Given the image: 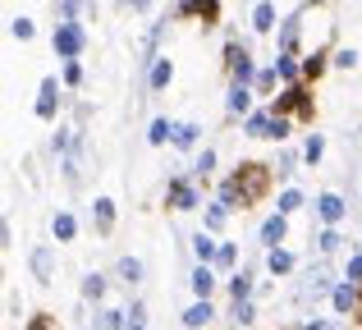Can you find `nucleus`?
<instances>
[{
  "instance_id": "24",
  "label": "nucleus",
  "mask_w": 362,
  "mask_h": 330,
  "mask_svg": "<svg viewBox=\"0 0 362 330\" xmlns=\"http://www.w3.org/2000/svg\"><path fill=\"white\" fill-rule=\"evenodd\" d=\"M83 294H88V298H101V294H106V280H101V276H88V280H83Z\"/></svg>"
},
{
  "instance_id": "14",
  "label": "nucleus",
  "mask_w": 362,
  "mask_h": 330,
  "mask_svg": "<svg viewBox=\"0 0 362 330\" xmlns=\"http://www.w3.org/2000/svg\"><path fill=\"white\" fill-rule=\"evenodd\" d=\"M170 78H175V64H170V60H156V64H151V88H165Z\"/></svg>"
},
{
  "instance_id": "29",
  "label": "nucleus",
  "mask_w": 362,
  "mask_h": 330,
  "mask_svg": "<svg viewBox=\"0 0 362 330\" xmlns=\"http://www.w3.org/2000/svg\"><path fill=\"white\" fill-rule=\"evenodd\" d=\"M335 248H339V234L326 230V234H321V252H335Z\"/></svg>"
},
{
  "instance_id": "31",
  "label": "nucleus",
  "mask_w": 362,
  "mask_h": 330,
  "mask_svg": "<svg viewBox=\"0 0 362 330\" xmlns=\"http://www.w3.org/2000/svg\"><path fill=\"white\" fill-rule=\"evenodd\" d=\"M206 225H211V230H216V225H225V206H211V211H206Z\"/></svg>"
},
{
  "instance_id": "35",
  "label": "nucleus",
  "mask_w": 362,
  "mask_h": 330,
  "mask_svg": "<svg viewBox=\"0 0 362 330\" xmlns=\"http://www.w3.org/2000/svg\"><path fill=\"white\" fill-rule=\"evenodd\" d=\"M354 280H362V257L349 261V285H354Z\"/></svg>"
},
{
  "instance_id": "7",
  "label": "nucleus",
  "mask_w": 362,
  "mask_h": 330,
  "mask_svg": "<svg viewBox=\"0 0 362 330\" xmlns=\"http://www.w3.org/2000/svg\"><path fill=\"white\" fill-rule=\"evenodd\" d=\"M51 271H55L51 248H37V252H33V276H37V280H51Z\"/></svg>"
},
{
  "instance_id": "25",
  "label": "nucleus",
  "mask_w": 362,
  "mask_h": 330,
  "mask_svg": "<svg viewBox=\"0 0 362 330\" xmlns=\"http://www.w3.org/2000/svg\"><path fill=\"white\" fill-rule=\"evenodd\" d=\"M298 206H303V197H298V193H293V188H289V193H280V216H289V211H298Z\"/></svg>"
},
{
  "instance_id": "1",
  "label": "nucleus",
  "mask_w": 362,
  "mask_h": 330,
  "mask_svg": "<svg viewBox=\"0 0 362 330\" xmlns=\"http://www.w3.org/2000/svg\"><path fill=\"white\" fill-rule=\"evenodd\" d=\"M234 188H239L243 202H252V197L266 188V165H243L239 175H234Z\"/></svg>"
},
{
  "instance_id": "10",
  "label": "nucleus",
  "mask_w": 362,
  "mask_h": 330,
  "mask_svg": "<svg viewBox=\"0 0 362 330\" xmlns=\"http://www.w3.org/2000/svg\"><path fill=\"white\" fill-rule=\"evenodd\" d=\"M188 285H193V294H197V298H206V294H211V285H216V276H211V271H206V266H197Z\"/></svg>"
},
{
  "instance_id": "13",
  "label": "nucleus",
  "mask_w": 362,
  "mask_h": 330,
  "mask_svg": "<svg viewBox=\"0 0 362 330\" xmlns=\"http://www.w3.org/2000/svg\"><path fill=\"white\" fill-rule=\"evenodd\" d=\"M266 266L275 271V276H284V271H293V257L284 248H271V257H266Z\"/></svg>"
},
{
  "instance_id": "23",
  "label": "nucleus",
  "mask_w": 362,
  "mask_h": 330,
  "mask_svg": "<svg viewBox=\"0 0 362 330\" xmlns=\"http://www.w3.org/2000/svg\"><path fill=\"white\" fill-rule=\"evenodd\" d=\"M197 134H202L197 124H179V129H175V143H179V147H193V143H197Z\"/></svg>"
},
{
  "instance_id": "38",
  "label": "nucleus",
  "mask_w": 362,
  "mask_h": 330,
  "mask_svg": "<svg viewBox=\"0 0 362 330\" xmlns=\"http://www.w3.org/2000/svg\"><path fill=\"white\" fill-rule=\"evenodd\" d=\"M129 330H142V326H129Z\"/></svg>"
},
{
  "instance_id": "28",
  "label": "nucleus",
  "mask_w": 362,
  "mask_h": 330,
  "mask_svg": "<svg viewBox=\"0 0 362 330\" xmlns=\"http://www.w3.org/2000/svg\"><path fill=\"white\" fill-rule=\"evenodd\" d=\"M211 170H216V152H202L197 156V175H211Z\"/></svg>"
},
{
  "instance_id": "4",
  "label": "nucleus",
  "mask_w": 362,
  "mask_h": 330,
  "mask_svg": "<svg viewBox=\"0 0 362 330\" xmlns=\"http://www.w3.org/2000/svg\"><path fill=\"white\" fill-rule=\"evenodd\" d=\"M317 211H321V220H326V225H339V220H344V202H339L335 193H321L317 197Z\"/></svg>"
},
{
  "instance_id": "17",
  "label": "nucleus",
  "mask_w": 362,
  "mask_h": 330,
  "mask_svg": "<svg viewBox=\"0 0 362 330\" xmlns=\"http://www.w3.org/2000/svg\"><path fill=\"white\" fill-rule=\"evenodd\" d=\"M147 138H151V143L160 147L165 138H175V124H170V119H151V134H147Z\"/></svg>"
},
{
  "instance_id": "32",
  "label": "nucleus",
  "mask_w": 362,
  "mask_h": 330,
  "mask_svg": "<svg viewBox=\"0 0 362 330\" xmlns=\"http://www.w3.org/2000/svg\"><path fill=\"white\" fill-rule=\"evenodd\" d=\"M216 261H221V266H234V248H230V243H221V257H216Z\"/></svg>"
},
{
  "instance_id": "6",
  "label": "nucleus",
  "mask_w": 362,
  "mask_h": 330,
  "mask_svg": "<svg viewBox=\"0 0 362 330\" xmlns=\"http://www.w3.org/2000/svg\"><path fill=\"white\" fill-rule=\"evenodd\" d=\"M193 252H197V266H206L211 257H221V243H211L206 234H197V239H193Z\"/></svg>"
},
{
  "instance_id": "27",
  "label": "nucleus",
  "mask_w": 362,
  "mask_h": 330,
  "mask_svg": "<svg viewBox=\"0 0 362 330\" xmlns=\"http://www.w3.org/2000/svg\"><path fill=\"white\" fill-rule=\"evenodd\" d=\"M321 152H326V143L312 134V138H308V147H303V156H308V161H321Z\"/></svg>"
},
{
  "instance_id": "22",
  "label": "nucleus",
  "mask_w": 362,
  "mask_h": 330,
  "mask_svg": "<svg viewBox=\"0 0 362 330\" xmlns=\"http://www.w3.org/2000/svg\"><path fill=\"white\" fill-rule=\"evenodd\" d=\"M78 234V220L74 216H55V239H74Z\"/></svg>"
},
{
  "instance_id": "33",
  "label": "nucleus",
  "mask_w": 362,
  "mask_h": 330,
  "mask_svg": "<svg viewBox=\"0 0 362 330\" xmlns=\"http://www.w3.org/2000/svg\"><path fill=\"white\" fill-rule=\"evenodd\" d=\"M234 317H239V322H252V303H234Z\"/></svg>"
},
{
  "instance_id": "34",
  "label": "nucleus",
  "mask_w": 362,
  "mask_h": 330,
  "mask_svg": "<svg viewBox=\"0 0 362 330\" xmlns=\"http://www.w3.org/2000/svg\"><path fill=\"white\" fill-rule=\"evenodd\" d=\"M284 129H289V119H284V115H275V124H271V138H284Z\"/></svg>"
},
{
  "instance_id": "19",
  "label": "nucleus",
  "mask_w": 362,
  "mask_h": 330,
  "mask_svg": "<svg viewBox=\"0 0 362 330\" xmlns=\"http://www.w3.org/2000/svg\"><path fill=\"white\" fill-rule=\"evenodd\" d=\"M354 303H358L354 285H339V289H335V307H339V312H354Z\"/></svg>"
},
{
  "instance_id": "36",
  "label": "nucleus",
  "mask_w": 362,
  "mask_h": 330,
  "mask_svg": "<svg viewBox=\"0 0 362 330\" xmlns=\"http://www.w3.org/2000/svg\"><path fill=\"white\" fill-rule=\"evenodd\" d=\"M119 5H133V9H147L151 0H119Z\"/></svg>"
},
{
  "instance_id": "21",
  "label": "nucleus",
  "mask_w": 362,
  "mask_h": 330,
  "mask_svg": "<svg viewBox=\"0 0 362 330\" xmlns=\"http://www.w3.org/2000/svg\"><path fill=\"white\" fill-rule=\"evenodd\" d=\"M247 106H252V97H247V88H239V83H234V92H230V110H234V115H243Z\"/></svg>"
},
{
  "instance_id": "26",
  "label": "nucleus",
  "mask_w": 362,
  "mask_h": 330,
  "mask_svg": "<svg viewBox=\"0 0 362 330\" xmlns=\"http://www.w3.org/2000/svg\"><path fill=\"white\" fill-rule=\"evenodd\" d=\"M9 33H14L18 42H28V37H33V18H14V23H9Z\"/></svg>"
},
{
  "instance_id": "37",
  "label": "nucleus",
  "mask_w": 362,
  "mask_h": 330,
  "mask_svg": "<svg viewBox=\"0 0 362 330\" xmlns=\"http://www.w3.org/2000/svg\"><path fill=\"white\" fill-rule=\"evenodd\" d=\"M33 330H51V322H46V317H37V322H33Z\"/></svg>"
},
{
  "instance_id": "15",
  "label": "nucleus",
  "mask_w": 362,
  "mask_h": 330,
  "mask_svg": "<svg viewBox=\"0 0 362 330\" xmlns=\"http://www.w3.org/2000/svg\"><path fill=\"white\" fill-rule=\"evenodd\" d=\"M138 276H142V261L138 257H124L119 261V280H124V285H138Z\"/></svg>"
},
{
  "instance_id": "2",
  "label": "nucleus",
  "mask_w": 362,
  "mask_h": 330,
  "mask_svg": "<svg viewBox=\"0 0 362 330\" xmlns=\"http://www.w3.org/2000/svg\"><path fill=\"white\" fill-rule=\"evenodd\" d=\"M55 51H60L64 60H74V55L83 51V28L78 23H60L55 28Z\"/></svg>"
},
{
  "instance_id": "11",
  "label": "nucleus",
  "mask_w": 362,
  "mask_h": 330,
  "mask_svg": "<svg viewBox=\"0 0 362 330\" xmlns=\"http://www.w3.org/2000/svg\"><path fill=\"white\" fill-rule=\"evenodd\" d=\"M170 202H175L179 211H188V206H197V193L188 184H175V188H170Z\"/></svg>"
},
{
  "instance_id": "12",
  "label": "nucleus",
  "mask_w": 362,
  "mask_h": 330,
  "mask_svg": "<svg viewBox=\"0 0 362 330\" xmlns=\"http://www.w3.org/2000/svg\"><path fill=\"white\" fill-rule=\"evenodd\" d=\"M252 28H262V33H266V28H275V5H271V0H262V5L252 9Z\"/></svg>"
},
{
  "instance_id": "3",
  "label": "nucleus",
  "mask_w": 362,
  "mask_h": 330,
  "mask_svg": "<svg viewBox=\"0 0 362 330\" xmlns=\"http://www.w3.org/2000/svg\"><path fill=\"white\" fill-rule=\"evenodd\" d=\"M55 101H60V83L46 78V83H42V92H37V115L51 119V115H55Z\"/></svg>"
},
{
  "instance_id": "5",
  "label": "nucleus",
  "mask_w": 362,
  "mask_h": 330,
  "mask_svg": "<svg viewBox=\"0 0 362 330\" xmlns=\"http://www.w3.org/2000/svg\"><path fill=\"white\" fill-rule=\"evenodd\" d=\"M206 322H211V303H206V298H197V303L184 312V326H188V330H197V326H206Z\"/></svg>"
},
{
  "instance_id": "8",
  "label": "nucleus",
  "mask_w": 362,
  "mask_h": 330,
  "mask_svg": "<svg viewBox=\"0 0 362 330\" xmlns=\"http://www.w3.org/2000/svg\"><path fill=\"white\" fill-rule=\"evenodd\" d=\"M230 60H234V83H239V88H243V83L252 78V60H247V55L239 51V46H234V51H230Z\"/></svg>"
},
{
  "instance_id": "20",
  "label": "nucleus",
  "mask_w": 362,
  "mask_h": 330,
  "mask_svg": "<svg viewBox=\"0 0 362 330\" xmlns=\"http://www.w3.org/2000/svg\"><path fill=\"white\" fill-rule=\"evenodd\" d=\"M230 294H234V303H247V294H252V280H247V276H234V280H230Z\"/></svg>"
},
{
  "instance_id": "9",
  "label": "nucleus",
  "mask_w": 362,
  "mask_h": 330,
  "mask_svg": "<svg viewBox=\"0 0 362 330\" xmlns=\"http://www.w3.org/2000/svg\"><path fill=\"white\" fill-rule=\"evenodd\" d=\"M280 239H284V216H280V211H275V216H271V220H266V225H262V243H271V248H275V243H280Z\"/></svg>"
},
{
  "instance_id": "18",
  "label": "nucleus",
  "mask_w": 362,
  "mask_h": 330,
  "mask_svg": "<svg viewBox=\"0 0 362 330\" xmlns=\"http://www.w3.org/2000/svg\"><path fill=\"white\" fill-rule=\"evenodd\" d=\"M110 220H115V202H110V197H97V225L110 230Z\"/></svg>"
},
{
  "instance_id": "16",
  "label": "nucleus",
  "mask_w": 362,
  "mask_h": 330,
  "mask_svg": "<svg viewBox=\"0 0 362 330\" xmlns=\"http://www.w3.org/2000/svg\"><path fill=\"white\" fill-rule=\"evenodd\" d=\"M271 124H275V115H252L247 119V134L252 138H271Z\"/></svg>"
},
{
  "instance_id": "30",
  "label": "nucleus",
  "mask_w": 362,
  "mask_h": 330,
  "mask_svg": "<svg viewBox=\"0 0 362 330\" xmlns=\"http://www.w3.org/2000/svg\"><path fill=\"white\" fill-rule=\"evenodd\" d=\"M335 64H339V69H354V64H358V51H339Z\"/></svg>"
}]
</instances>
